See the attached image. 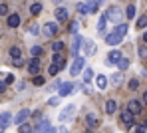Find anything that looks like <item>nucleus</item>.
I'll return each mask as SVG.
<instances>
[{"label":"nucleus","instance_id":"f257e3e1","mask_svg":"<svg viewBox=\"0 0 147 133\" xmlns=\"http://www.w3.org/2000/svg\"><path fill=\"white\" fill-rule=\"evenodd\" d=\"M84 68H86V58H84V56H76L72 68H70V74H72V76H80V74L84 72Z\"/></svg>","mask_w":147,"mask_h":133},{"label":"nucleus","instance_id":"f03ea898","mask_svg":"<svg viewBox=\"0 0 147 133\" xmlns=\"http://www.w3.org/2000/svg\"><path fill=\"white\" fill-rule=\"evenodd\" d=\"M121 10L119 8H115V6H111V8H107V12H105V18L107 20H111V22H115V24H119L121 22Z\"/></svg>","mask_w":147,"mask_h":133},{"label":"nucleus","instance_id":"7ed1b4c3","mask_svg":"<svg viewBox=\"0 0 147 133\" xmlns=\"http://www.w3.org/2000/svg\"><path fill=\"white\" fill-rule=\"evenodd\" d=\"M76 111H78V107L74 105V103H70V105H68L64 111H62V113H60V117H58V119H60V121H70L74 115H76Z\"/></svg>","mask_w":147,"mask_h":133},{"label":"nucleus","instance_id":"20e7f679","mask_svg":"<svg viewBox=\"0 0 147 133\" xmlns=\"http://www.w3.org/2000/svg\"><path fill=\"white\" fill-rule=\"evenodd\" d=\"M141 109H143V103H141L139 99H131V101L127 103V111H131L133 115H139Z\"/></svg>","mask_w":147,"mask_h":133},{"label":"nucleus","instance_id":"39448f33","mask_svg":"<svg viewBox=\"0 0 147 133\" xmlns=\"http://www.w3.org/2000/svg\"><path fill=\"white\" fill-rule=\"evenodd\" d=\"M121 40H123V38L115 32V30H113L111 34H107V36H105V42H107L109 46H119V44H121Z\"/></svg>","mask_w":147,"mask_h":133},{"label":"nucleus","instance_id":"423d86ee","mask_svg":"<svg viewBox=\"0 0 147 133\" xmlns=\"http://www.w3.org/2000/svg\"><path fill=\"white\" fill-rule=\"evenodd\" d=\"M70 18V12H68V8H64V6H58L56 8V20L58 22H66Z\"/></svg>","mask_w":147,"mask_h":133},{"label":"nucleus","instance_id":"0eeeda50","mask_svg":"<svg viewBox=\"0 0 147 133\" xmlns=\"http://www.w3.org/2000/svg\"><path fill=\"white\" fill-rule=\"evenodd\" d=\"M28 117H30V109H20V111H18V115H16L12 121H14L16 125H22V123H26V119H28Z\"/></svg>","mask_w":147,"mask_h":133},{"label":"nucleus","instance_id":"6e6552de","mask_svg":"<svg viewBox=\"0 0 147 133\" xmlns=\"http://www.w3.org/2000/svg\"><path fill=\"white\" fill-rule=\"evenodd\" d=\"M44 36L46 38H52V36H56L58 34V24H54V22H48V24H44Z\"/></svg>","mask_w":147,"mask_h":133},{"label":"nucleus","instance_id":"1a4fd4ad","mask_svg":"<svg viewBox=\"0 0 147 133\" xmlns=\"http://www.w3.org/2000/svg\"><path fill=\"white\" fill-rule=\"evenodd\" d=\"M28 72H30L32 76H38V72H40V60H38V58H32V60L28 62Z\"/></svg>","mask_w":147,"mask_h":133},{"label":"nucleus","instance_id":"9d476101","mask_svg":"<svg viewBox=\"0 0 147 133\" xmlns=\"http://www.w3.org/2000/svg\"><path fill=\"white\" fill-rule=\"evenodd\" d=\"M84 56H92L94 50H96V44H94V40H88V38H84Z\"/></svg>","mask_w":147,"mask_h":133},{"label":"nucleus","instance_id":"9b49d317","mask_svg":"<svg viewBox=\"0 0 147 133\" xmlns=\"http://www.w3.org/2000/svg\"><path fill=\"white\" fill-rule=\"evenodd\" d=\"M82 42H84V38L82 36H74V42H72V56H80V46H82Z\"/></svg>","mask_w":147,"mask_h":133},{"label":"nucleus","instance_id":"f8f14e48","mask_svg":"<svg viewBox=\"0 0 147 133\" xmlns=\"http://www.w3.org/2000/svg\"><path fill=\"white\" fill-rule=\"evenodd\" d=\"M20 22H22V20H20V14H8V18H6V24L10 28H18Z\"/></svg>","mask_w":147,"mask_h":133},{"label":"nucleus","instance_id":"ddd939ff","mask_svg":"<svg viewBox=\"0 0 147 133\" xmlns=\"http://www.w3.org/2000/svg\"><path fill=\"white\" fill-rule=\"evenodd\" d=\"M48 127H50V121H48V119H40V123L32 129V133H46V131H48Z\"/></svg>","mask_w":147,"mask_h":133},{"label":"nucleus","instance_id":"4468645a","mask_svg":"<svg viewBox=\"0 0 147 133\" xmlns=\"http://www.w3.org/2000/svg\"><path fill=\"white\" fill-rule=\"evenodd\" d=\"M72 91H74V83H70V81H66V83H60V95H62V97L70 95Z\"/></svg>","mask_w":147,"mask_h":133},{"label":"nucleus","instance_id":"2eb2a0df","mask_svg":"<svg viewBox=\"0 0 147 133\" xmlns=\"http://www.w3.org/2000/svg\"><path fill=\"white\" fill-rule=\"evenodd\" d=\"M10 121H12V115H10L8 111H4V113H2V117H0V133L8 127V123H10Z\"/></svg>","mask_w":147,"mask_h":133},{"label":"nucleus","instance_id":"dca6fc26","mask_svg":"<svg viewBox=\"0 0 147 133\" xmlns=\"http://www.w3.org/2000/svg\"><path fill=\"white\" fill-rule=\"evenodd\" d=\"M52 64H56V66H60V68H66V58H64V54L56 52L54 58H52Z\"/></svg>","mask_w":147,"mask_h":133},{"label":"nucleus","instance_id":"f3484780","mask_svg":"<svg viewBox=\"0 0 147 133\" xmlns=\"http://www.w3.org/2000/svg\"><path fill=\"white\" fill-rule=\"evenodd\" d=\"M86 123H88V127H90V129L98 127V123H99L98 115H96V113H88V117H86Z\"/></svg>","mask_w":147,"mask_h":133},{"label":"nucleus","instance_id":"a211bd4d","mask_svg":"<svg viewBox=\"0 0 147 133\" xmlns=\"http://www.w3.org/2000/svg\"><path fill=\"white\" fill-rule=\"evenodd\" d=\"M121 119H123V123H125V127H133V113L131 111H123L121 113Z\"/></svg>","mask_w":147,"mask_h":133},{"label":"nucleus","instance_id":"6ab92c4d","mask_svg":"<svg viewBox=\"0 0 147 133\" xmlns=\"http://www.w3.org/2000/svg\"><path fill=\"white\" fill-rule=\"evenodd\" d=\"M115 111H117V101H115V99H107V101H105V113L113 115Z\"/></svg>","mask_w":147,"mask_h":133},{"label":"nucleus","instance_id":"aec40b11","mask_svg":"<svg viewBox=\"0 0 147 133\" xmlns=\"http://www.w3.org/2000/svg\"><path fill=\"white\" fill-rule=\"evenodd\" d=\"M123 54L119 52V50H111V52L107 54V64H117V60L121 58Z\"/></svg>","mask_w":147,"mask_h":133},{"label":"nucleus","instance_id":"412c9836","mask_svg":"<svg viewBox=\"0 0 147 133\" xmlns=\"http://www.w3.org/2000/svg\"><path fill=\"white\" fill-rule=\"evenodd\" d=\"M111 85H115V87H117V85H121L123 83V72H115V74H113V76H111Z\"/></svg>","mask_w":147,"mask_h":133},{"label":"nucleus","instance_id":"4be33fe9","mask_svg":"<svg viewBox=\"0 0 147 133\" xmlns=\"http://www.w3.org/2000/svg\"><path fill=\"white\" fill-rule=\"evenodd\" d=\"M96 85H98L99 89H107V78L105 76H98L96 78Z\"/></svg>","mask_w":147,"mask_h":133},{"label":"nucleus","instance_id":"5701e85b","mask_svg":"<svg viewBox=\"0 0 147 133\" xmlns=\"http://www.w3.org/2000/svg\"><path fill=\"white\" fill-rule=\"evenodd\" d=\"M117 68H119V72H125V70H127V68H129V60H127V58H119V60H117Z\"/></svg>","mask_w":147,"mask_h":133},{"label":"nucleus","instance_id":"b1692460","mask_svg":"<svg viewBox=\"0 0 147 133\" xmlns=\"http://www.w3.org/2000/svg\"><path fill=\"white\" fill-rule=\"evenodd\" d=\"M105 24H107V18H105V14H101V16H99V22H98V32L99 34L105 32Z\"/></svg>","mask_w":147,"mask_h":133},{"label":"nucleus","instance_id":"393cba45","mask_svg":"<svg viewBox=\"0 0 147 133\" xmlns=\"http://www.w3.org/2000/svg\"><path fill=\"white\" fill-rule=\"evenodd\" d=\"M40 12H42V4H40V2H34V4L30 6V14H32V16H38Z\"/></svg>","mask_w":147,"mask_h":133},{"label":"nucleus","instance_id":"a878e982","mask_svg":"<svg viewBox=\"0 0 147 133\" xmlns=\"http://www.w3.org/2000/svg\"><path fill=\"white\" fill-rule=\"evenodd\" d=\"M10 56H12V60H18V58H22V50L18 46H12L10 48Z\"/></svg>","mask_w":147,"mask_h":133},{"label":"nucleus","instance_id":"bb28decb","mask_svg":"<svg viewBox=\"0 0 147 133\" xmlns=\"http://www.w3.org/2000/svg\"><path fill=\"white\" fill-rule=\"evenodd\" d=\"M115 32H117V34H119V36H125V34H127V24H123V22H119V24H117V26H115Z\"/></svg>","mask_w":147,"mask_h":133},{"label":"nucleus","instance_id":"cd10ccee","mask_svg":"<svg viewBox=\"0 0 147 133\" xmlns=\"http://www.w3.org/2000/svg\"><path fill=\"white\" fill-rule=\"evenodd\" d=\"M64 48H66V44H64L62 40H58V42H54V44H52V50H54V52H62Z\"/></svg>","mask_w":147,"mask_h":133},{"label":"nucleus","instance_id":"c85d7f7f","mask_svg":"<svg viewBox=\"0 0 147 133\" xmlns=\"http://www.w3.org/2000/svg\"><path fill=\"white\" fill-rule=\"evenodd\" d=\"M94 78V70H90V68H84V81L88 83V81Z\"/></svg>","mask_w":147,"mask_h":133},{"label":"nucleus","instance_id":"c756f323","mask_svg":"<svg viewBox=\"0 0 147 133\" xmlns=\"http://www.w3.org/2000/svg\"><path fill=\"white\" fill-rule=\"evenodd\" d=\"M30 54H32V58H40L42 48H40V46H32V48H30Z\"/></svg>","mask_w":147,"mask_h":133},{"label":"nucleus","instance_id":"7c9ffc66","mask_svg":"<svg viewBox=\"0 0 147 133\" xmlns=\"http://www.w3.org/2000/svg\"><path fill=\"white\" fill-rule=\"evenodd\" d=\"M86 6H88V12H98V4H96V0L86 2Z\"/></svg>","mask_w":147,"mask_h":133},{"label":"nucleus","instance_id":"2f4dec72","mask_svg":"<svg viewBox=\"0 0 147 133\" xmlns=\"http://www.w3.org/2000/svg\"><path fill=\"white\" fill-rule=\"evenodd\" d=\"M125 16H127L129 20H133V18H135V6H127V10H125Z\"/></svg>","mask_w":147,"mask_h":133},{"label":"nucleus","instance_id":"473e14b6","mask_svg":"<svg viewBox=\"0 0 147 133\" xmlns=\"http://www.w3.org/2000/svg\"><path fill=\"white\" fill-rule=\"evenodd\" d=\"M60 70H62V68H60V66H56V64H50V66H48V72H50V76H56V74L60 72Z\"/></svg>","mask_w":147,"mask_h":133},{"label":"nucleus","instance_id":"72a5a7b5","mask_svg":"<svg viewBox=\"0 0 147 133\" xmlns=\"http://www.w3.org/2000/svg\"><path fill=\"white\" fill-rule=\"evenodd\" d=\"M18 133H32V127H30L28 123H22V125L18 127Z\"/></svg>","mask_w":147,"mask_h":133},{"label":"nucleus","instance_id":"f704fd0d","mask_svg":"<svg viewBox=\"0 0 147 133\" xmlns=\"http://www.w3.org/2000/svg\"><path fill=\"white\" fill-rule=\"evenodd\" d=\"M137 87H139V80H135V78L129 80V89H131V91H135Z\"/></svg>","mask_w":147,"mask_h":133},{"label":"nucleus","instance_id":"c9c22d12","mask_svg":"<svg viewBox=\"0 0 147 133\" xmlns=\"http://www.w3.org/2000/svg\"><path fill=\"white\" fill-rule=\"evenodd\" d=\"M137 28H147V16H141L137 20Z\"/></svg>","mask_w":147,"mask_h":133},{"label":"nucleus","instance_id":"e433bc0d","mask_svg":"<svg viewBox=\"0 0 147 133\" xmlns=\"http://www.w3.org/2000/svg\"><path fill=\"white\" fill-rule=\"evenodd\" d=\"M78 12H80V14H88V6L80 2V4H78Z\"/></svg>","mask_w":147,"mask_h":133},{"label":"nucleus","instance_id":"4c0bfd02","mask_svg":"<svg viewBox=\"0 0 147 133\" xmlns=\"http://www.w3.org/2000/svg\"><path fill=\"white\" fill-rule=\"evenodd\" d=\"M0 16H8V4H0Z\"/></svg>","mask_w":147,"mask_h":133},{"label":"nucleus","instance_id":"58836bf2","mask_svg":"<svg viewBox=\"0 0 147 133\" xmlns=\"http://www.w3.org/2000/svg\"><path fill=\"white\" fill-rule=\"evenodd\" d=\"M139 58H147V46H139Z\"/></svg>","mask_w":147,"mask_h":133},{"label":"nucleus","instance_id":"ea45409f","mask_svg":"<svg viewBox=\"0 0 147 133\" xmlns=\"http://www.w3.org/2000/svg\"><path fill=\"white\" fill-rule=\"evenodd\" d=\"M28 32H30V34H34V36H36V34H38V32H40V26H38V24H32V26H30V30H28Z\"/></svg>","mask_w":147,"mask_h":133},{"label":"nucleus","instance_id":"a19ab883","mask_svg":"<svg viewBox=\"0 0 147 133\" xmlns=\"http://www.w3.org/2000/svg\"><path fill=\"white\" fill-rule=\"evenodd\" d=\"M34 85H44V78L42 76H34Z\"/></svg>","mask_w":147,"mask_h":133},{"label":"nucleus","instance_id":"79ce46f5","mask_svg":"<svg viewBox=\"0 0 147 133\" xmlns=\"http://www.w3.org/2000/svg\"><path fill=\"white\" fill-rule=\"evenodd\" d=\"M135 133H147L145 125H137V127H135Z\"/></svg>","mask_w":147,"mask_h":133},{"label":"nucleus","instance_id":"37998d69","mask_svg":"<svg viewBox=\"0 0 147 133\" xmlns=\"http://www.w3.org/2000/svg\"><path fill=\"white\" fill-rule=\"evenodd\" d=\"M4 83H6V85H8V83H14V76H6Z\"/></svg>","mask_w":147,"mask_h":133},{"label":"nucleus","instance_id":"c03bdc74","mask_svg":"<svg viewBox=\"0 0 147 133\" xmlns=\"http://www.w3.org/2000/svg\"><path fill=\"white\" fill-rule=\"evenodd\" d=\"M60 83H62V81H60V80H56L54 83H52V85H50V89H58V85H60Z\"/></svg>","mask_w":147,"mask_h":133},{"label":"nucleus","instance_id":"a18cd8bd","mask_svg":"<svg viewBox=\"0 0 147 133\" xmlns=\"http://www.w3.org/2000/svg\"><path fill=\"white\" fill-rule=\"evenodd\" d=\"M48 103H50V105H58V97H52Z\"/></svg>","mask_w":147,"mask_h":133},{"label":"nucleus","instance_id":"49530a36","mask_svg":"<svg viewBox=\"0 0 147 133\" xmlns=\"http://www.w3.org/2000/svg\"><path fill=\"white\" fill-rule=\"evenodd\" d=\"M72 32H74V34L78 32V22H72Z\"/></svg>","mask_w":147,"mask_h":133},{"label":"nucleus","instance_id":"de8ad7c7","mask_svg":"<svg viewBox=\"0 0 147 133\" xmlns=\"http://www.w3.org/2000/svg\"><path fill=\"white\" fill-rule=\"evenodd\" d=\"M46 133H58V129H56V127H52V125H50V127H48V131H46Z\"/></svg>","mask_w":147,"mask_h":133},{"label":"nucleus","instance_id":"09e8293b","mask_svg":"<svg viewBox=\"0 0 147 133\" xmlns=\"http://www.w3.org/2000/svg\"><path fill=\"white\" fill-rule=\"evenodd\" d=\"M4 89H6V83H4V81H0V93H2Z\"/></svg>","mask_w":147,"mask_h":133},{"label":"nucleus","instance_id":"8fccbe9b","mask_svg":"<svg viewBox=\"0 0 147 133\" xmlns=\"http://www.w3.org/2000/svg\"><path fill=\"white\" fill-rule=\"evenodd\" d=\"M141 103H145V105H147V91L143 93V101H141Z\"/></svg>","mask_w":147,"mask_h":133},{"label":"nucleus","instance_id":"3c124183","mask_svg":"<svg viewBox=\"0 0 147 133\" xmlns=\"http://www.w3.org/2000/svg\"><path fill=\"white\" fill-rule=\"evenodd\" d=\"M58 133H70V131H68L66 127H62V129H60V131H58Z\"/></svg>","mask_w":147,"mask_h":133},{"label":"nucleus","instance_id":"603ef678","mask_svg":"<svg viewBox=\"0 0 147 133\" xmlns=\"http://www.w3.org/2000/svg\"><path fill=\"white\" fill-rule=\"evenodd\" d=\"M141 40H143V42H145V44H147V32H145V34H143V38H141Z\"/></svg>","mask_w":147,"mask_h":133},{"label":"nucleus","instance_id":"864d4df0","mask_svg":"<svg viewBox=\"0 0 147 133\" xmlns=\"http://www.w3.org/2000/svg\"><path fill=\"white\" fill-rule=\"evenodd\" d=\"M101 2H103V0H96V4H98V6H99V4H101Z\"/></svg>","mask_w":147,"mask_h":133},{"label":"nucleus","instance_id":"5fc2aeb1","mask_svg":"<svg viewBox=\"0 0 147 133\" xmlns=\"http://www.w3.org/2000/svg\"><path fill=\"white\" fill-rule=\"evenodd\" d=\"M143 125H145V129H147V119H145V123H143Z\"/></svg>","mask_w":147,"mask_h":133},{"label":"nucleus","instance_id":"6e6d98bb","mask_svg":"<svg viewBox=\"0 0 147 133\" xmlns=\"http://www.w3.org/2000/svg\"><path fill=\"white\" fill-rule=\"evenodd\" d=\"M54 2H62V0H54Z\"/></svg>","mask_w":147,"mask_h":133},{"label":"nucleus","instance_id":"4d7b16f0","mask_svg":"<svg viewBox=\"0 0 147 133\" xmlns=\"http://www.w3.org/2000/svg\"><path fill=\"white\" fill-rule=\"evenodd\" d=\"M0 40H2V32H0Z\"/></svg>","mask_w":147,"mask_h":133}]
</instances>
